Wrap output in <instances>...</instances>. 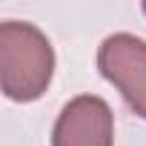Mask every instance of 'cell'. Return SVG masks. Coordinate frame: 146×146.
<instances>
[{
    "instance_id": "6da1fadb",
    "label": "cell",
    "mask_w": 146,
    "mask_h": 146,
    "mask_svg": "<svg viewBox=\"0 0 146 146\" xmlns=\"http://www.w3.org/2000/svg\"><path fill=\"white\" fill-rule=\"evenodd\" d=\"M54 78V49L49 37L26 20L0 23V86L15 103L46 95Z\"/></svg>"
},
{
    "instance_id": "7a4b0ae2",
    "label": "cell",
    "mask_w": 146,
    "mask_h": 146,
    "mask_svg": "<svg viewBox=\"0 0 146 146\" xmlns=\"http://www.w3.org/2000/svg\"><path fill=\"white\" fill-rule=\"evenodd\" d=\"M98 69L126 106L146 120V40L129 32L109 35L98 49Z\"/></svg>"
},
{
    "instance_id": "3957f363",
    "label": "cell",
    "mask_w": 146,
    "mask_h": 146,
    "mask_svg": "<svg viewBox=\"0 0 146 146\" xmlns=\"http://www.w3.org/2000/svg\"><path fill=\"white\" fill-rule=\"evenodd\" d=\"M52 146H115L112 106L98 95L72 98L54 120Z\"/></svg>"
},
{
    "instance_id": "277c9868",
    "label": "cell",
    "mask_w": 146,
    "mask_h": 146,
    "mask_svg": "<svg viewBox=\"0 0 146 146\" xmlns=\"http://www.w3.org/2000/svg\"><path fill=\"white\" fill-rule=\"evenodd\" d=\"M140 9H143V15H146V3H143V6H140Z\"/></svg>"
}]
</instances>
